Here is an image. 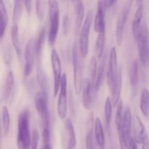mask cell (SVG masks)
I'll use <instances>...</instances> for the list:
<instances>
[{
    "mask_svg": "<svg viewBox=\"0 0 149 149\" xmlns=\"http://www.w3.org/2000/svg\"><path fill=\"white\" fill-rule=\"evenodd\" d=\"M132 115L130 109L127 107L124 112L123 122H122V130L119 134L120 149H127L130 141L132 139Z\"/></svg>",
    "mask_w": 149,
    "mask_h": 149,
    "instance_id": "4",
    "label": "cell"
},
{
    "mask_svg": "<svg viewBox=\"0 0 149 149\" xmlns=\"http://www.w3.org/2000/svg\"><path fill=\"white\" fill-rule=\"evenodd\" d=\"M69 18H68V16L67 15H65L63 17V31L65 35H66L68 33V29H69Z\"/></svg>",
    "mask_w": 149,
    "mask_h": 149,
    "instance_id": "40",
    "label": "cell"
},
{
    "mask_svg": "<svg viewBox=\"0 0 149 149\" xmlns=\"http://www.w3.org/2000/svg\"><path fill=\"white\" fill-rule=\"evenodd\" d=\"M23 4H24L25 7H26V10L28 15L31 16V11H32V1H29V0H27V1H23Z\"/></svg>",
    "mask_w": 149,
    "mask_h": 149,
    "instance_id": "41",
    "label": "cell"
},
{
    "mask_svg": "<svg viewBox=\"0 0 149 149\" xmlns=\"http://www.w3.org/2000/svg\"><path fill=\"white\" fill-rule=\"evenodd\" d=\"M39 141V133L36 129L33 130L31 142V149H37Z\"/></svg>",
    "mask_w": 149,
    "mask_h": 149,
    "instance_id": "36",
    "label": "cell"
},
{
    "mask_svg": "<svg viewBox=\"0 0 149 149\" xmlns=\"http://www.w3.org/2000/svg\"><path fill=\"white\" fill-rule=\"evenodd\" d=\"M112 106H113V103H112L111 97H108L106 98V102H105L104 106L105 120H106V124L107 126H109L111 123V120Z\"/></svg>",
    "mask_w": 149,
    "mask_h": 149,
    "instance_id": "33",
    "label": "cell"
},
{
    "mask_svg": "<svg viewBox=\"0 0 149 149\" xmlns=\"http://www.w3.org/2000/svg\"><path fill=\"white\" fill-rule=\"evenodd\" d=\"M140 108L144 116H149V91L148 89L143 88L141 93L140 98Z\"/></svg>",
    "mask_w": 149,
    "mask_h": 149,
    "instance_id": "23",
    "label": "cell"
},
{
    "mask_svg": "<svg viewBox=\"0 0 149 149\" xmlns=\"http://www.w3.org/2000/svg\"><path fill=\"white\" fill-rule=\"evenodd\" d=\"M117 1H111V0H108V1H105V4H106V8H109V7H112L114 4H116Z\"/></svg>",
    "mask_w": 149,
    "mask_h": 149,
    "instance_id": "44",
    "label": "cell"
},
{
    "mask_svg": "<svg viewBox=\"0 0 149 149\" xmlns=\"http://www.w3.org/2000/svg\"><path fill=\"white\" fill-rule=\"evenodd\" d=\"M34 103L38 114L42 119L43 128L49 127L50 118L48 109V96L40 90L35 95Z\"/></svg>",
    "mask_w": 149,
    "mask_h": 149,
    "instance_id": "6",
    "label": "cell"
},
{
    "mask_svg": "<svg viewBox=\"0 0 149 149\" xmlns=\"http://www.w3.org/2000/svg\"><path fill=\"white\" fill-rule=\"evenodd\" d=\"M132 1H127L124 4L123 7L121 10L118 16L117 21H116V31H115V37H116V42L118 45H121L123 40V34L125 31V23L127 20L128 15H129L130 10L131 6H132Z\"/></svg>",
    "mask_w": 149,
    "mask_h": 149,
    "instance_id": "9",
    "label": "cell"
},
{
    "mask_svg": "<svg viewBox=\"0 0 149 149\" xmlns=\"http://www.w3.org/2000/svg\"><path fill=\"white\" fill-rule=\"evenodd\" d=\"M123 116V102H122V100H120L118 103L117 106H116V116H115V124H116L118 133H119L122 130Z\"/></svg>",
    "mask_w": 149,
    "mask_h": 149,
    "instance_id": "29",
    "label": "cell"
},
{
    "mask_svg": "<svg viewBox=\"0 0 149 149\" xmlns=\"http://www.w3.org/2000/svg\"><path fill=\"white\" fill-rule=\"evenodd\" d=\"M23 1H15L13 15V25H17L21 18L23 13Z\"/></svg>",
    "mask_w": 149,
    "mask_h": 149,
    "instance_id": "31",
    "label": "cell"
},
{
    "mask_svg": "<svg viewBox=\"0 0 149 149\" xmlns=\"http://www.w3.org/2000/svg\"><path fill=\"white\" fill-rule=\"evenodd\" d=\"M42 141H43L44 146L51 145L50 129H49V127L43 128V132H42Z\"/></svg>",
    "mask_w": 149,
    "mask_h": 149,
    "instance_id": "38",
    "label": "cell"
},
{
    "mask_svg": "<svg viewBox=\"0 0 149 149\" xmlns=\"http://www.w3.org/2000/svg\"><path fill=\"white\" fill-rule=\"evenodd\" d=\"M4 61L6 65H10L12 61V49L10 46H7L4 50Z\"/></svg>",
    "mask_w": 149,
    "mask_h": 149,
    "instance_id": "39",
    "label": "cell"
},
{
    "mask_svg": "<svg viewBox=\"0 0 149 149\" xmlns=\"http://www.w3.org/2000/svg\"><path fill=\"white\" fill-rule=\"evenodd\" d=\"M136 40L140 61L143 65H146L149 61V31L145 23L142 25Z\"/></svg>",
    "mask_w": 149,
    "mask_h": 149,
    "instance_id": "5",
    "label": "cell"
},
{
    "mask_svg": "<svg viewBox=\"0 0 149 149\" xmlns=\"http://www.w3.org/2000/svg\"><path fill=\"white\" fill-rule=\"evenodd\" d=\"M45 36H46V27H45V26H43V27L41 29L40 31H39L37 39H36V55H37V58H39H39H40L42 49H43L44 47V45H45Z\"/></svg>",
    "mask_w": 149,
    "mask_h": 149,
    "instance_id": "28",
    "label": "cell"
},
{
    "mask_svg": "<svg viewBox=\"0 0 149 149\" xmlns=\"http://www.w3.org/2000/svg\"><path fill=\"white\" fill-rule=\"evenodd\" d=\"M127 149H138V146H137V143L134 141L133 138H132V139L130 141V143L128 145Z\"/></svg>",
    "mask_w": 149,
    "mask_h": 149,
    "instance_id": "42",
    "label": "cell"
},
{
    "mask_svg": "<svg viewBox=\"0 0 149 149\" xmlns=\"http://www.w3.org/2000/svg\"><path fill=\"white\" fill-rule=\"evenodd\" d=\"M105 39H106V31L97 33V36L95 42V52L96 54H97V57L98 58H101L103 55Z\"/></svg>",
    "mask_w": 149,
    "mask_h": 149,
    "instance_id": "27",
    "label": "cell"
},
{
    "mask_svg": "<svg viewBox=\"0 0 149 149\" xmlns=\"http://www.w3.org/2000/svg\"><path fill=\"white\" fill-rule=\"evenodd\" d=\"M97 73V62L95 57H92L89 65V74H90V79L92 82L95 85V80Z\"/></svg>",
    "mask_w": 149,
    "mask_h": 149,
    "instance_id": "34",
    "label": "cell"
},
{
    "mask_svg": "<svg viewBox=\"0 0 149 149\" xmlns=\"http://www.w3.org/2000/svg\"><path fill=\"white\" fill-rule=\"evenodd\" d=\"M105 1H100L97 2V12L94 19V29L97 33L106 31L105 23V13L106 10Z\"/></svg>",
    "mask_w": 149,
    "mask_h": 149,
    "instance_id": "14",
    "label": "cell"
},
{
    "mask_svg": "<svg viewBox=\"0 0 149 149\" xmlns=\"http://www.w3.org/2000/svg\"><path fill=\"white\" fill-rule=\"evenodd\" d=\"M130 83L132 94H136L139 85V63L137 60L132 61L129 70Z\"/></svg>",
    "mask_w": 149,
    "mask_h": 149,
    "instance_id": "15",
    "label": "cell"
},
{
    "mask_svg": "<svg viewBox=\"0 0 149 149\" xmlns=\"http://www.w3.org/2000/svg\"><path fill=\"white\" fill-rule=\"evenodd\" d=\"M73 4L75 8L76 13H77L76 27H77V31H79L83 25V20L84 18V14H85V7L82 1H73Z\"/></svg>",
    "mask_w": 149,
    "mask_h": 149,
    "instance_id": "20",
    "label": "cell"
},
{
    "mask_svg": "<svg viewBox=\"0 0 149 149\" xmlns=\"http://www.w3.org/2000/svg\"><path fill=\"white\" fill-rule=\"evenodd\" d=\"M14 74L13 71H9L6 78L5 83H4V89H3V98L4 100H7L13 91V86H14Z\"/></svg>",
    "mask_w": 149,
    "mask_h": 149,
    "instance_id": "25",
    "label": "cell"
},
{
    "mask_svg": "<svg viewBox=\"0 0 149 149\" xmlns=\"http://www.w3.org/2000/svg\"><path fill=\"white\" fill-rule=\"evenodd\" d=\"M122 70L119 68V73L116 79L115 80L114 84L112 86L111 91V100L113 103V107L117 106L118 103L120 101L121 91H122Z\"/></svg>",
    "mask_w": 149,
    "mask_h": 149,
    "instance_id": "18",
    "label": "cell"
},
{
    "mask_svg": "<svg viewBox=\"0 0 149 149\" xmlns=\"http://www.w3.org/2000/svg\"><path fill=\"white\" fill-rule=\"evenodd\" d=\"M119 68H118L117 52L115 47H112L109 52V65L107 69V82L109 89H111L112 86L114 84L119 73Z\"/></svg>",
    "mask_w": 149,
    "mask_h": 149,
    "instance_id": "12",
    "label": "cell"
},
{
    "mask_svg": "<svg viewBox=\"0 0 149 149\" xmlns=\"http://www.w3.org/2000/svg\"><path fill=\"white\" fill-rule=\"evenodd\" d=\"M65 127H66V130L68 132V136H69V143L68 145L71 146L73 148H75L77 146V138H76L75 131H74V125H73L72 122L69 119L65 120Z\"/></svg>",
    "mask_w": 149,
    "mask_h": 149,
    "instance_id": "30",
    "label": "cell"
},
{
    "mask_svg": "<svg viewBox=\"0 0 149 149\" xmlns=\"http://www.w3.org/2000/svg\"><path fill=\"white\" fill-rule=\"evenodd\" d=\"M58 113L61 119H65L68 113V100H67V77L63 74L60 85L59 96L58 101Z\"/></svg>",
    "mask_w": 149,
    "mask_h": 149,
    "instance_id": "10",
    "label": "cell"
},
{
    "mask_svg": "<svg viewBox=\"0 0 149 149\" xmlns=\"http://www.w3.org/2000/svg\"><path fill=\"white\" fill-rule=\"evenodd\" d=\"M11 39L13 45L15 50L16 53L18 56H20L22 53L21 43H20V36H19V30L17 25H13L11 29Z\"/></svg>",
    "mask_w": 149,
    "mask_h": 149,
    "instance_id": "24",
    "label": "cell"
},
{
    "mask_svg": "<svg viewBox=\"0 0 149 149\" xmlns=\"http://www.w3.org/2000/svg\"><path fill=\"white\" fill-rule=\"evenodd\" d=\"M142 149H149V143L148 136L144 139L143 142L142 143Z\"/></svg>",
    "mask_w": 149,
    "mask_h": 149,
    "instance_id": "43",
    "label": "cell"
},
{
    "mask_svg": "<svg viewBox=\"0 0 149 149\" xmlns=\"http://www.w3.org/2000/svg\"><path fill=\"white\" fill-rule=\"evenodd\" d=\"M8 23V15L4 1L0 0V38L4 36Z\"/></svg>",
    "mask_w": 149,
    "mask_h": 149,
    "instance_id": "21",
    "label": "cell"
},
{
    "mask_svg": "<svg viewBox=\"0 0 149 149\" xmlns=\"http://www.w3.org/2000/svg\"><path fill=\"white\" fill-rule=\"evenodd\" d=\"M72 63L74 72V90L77 95H79L82 90V73L79 57V50L77 44H74L72 49Z\"/></svg>",
    "mask_w": 149,
    "mask_h": 149,
    "instance_id": "8",
    "label": "cell"
},
{
    "mask_svg": "<svg viewBox=\"0 0 149 149\" xmlns=\"http://www.w3.org/2000/svg\"><path fill=\"white\" fill-rule=\"evenodd\" d=\"M36 57H37V55H36V40L34 38H31L26 44L24 52L25 66L23 74L26 77L30 76V74L33 71Z\"/></svg>",
    "mask_w": 149,
    "mask_h": 149,
    "instance_id": "7",
    "label": "cell"
},
{
    "mask_svg": "<svg viewBox=\"0 0 149 149\" xmlns=\"http://www.w3.org/2000/svg\"><path fill=\"white\" fill-rule=\"evenodd\" d=\"M139 5L138 6L136 12L135 13L134 19L132 23V31L133 36L135 39L138 37L140 32H141V27H142V18L143 14V7L142 1H138Z\"/></svg>",
    "mask_w": 149,
    "mask_h": 149,
    "instance_id": "17",
    "label": "cell"
},
{
    "mask_svg": "<svg viewBox=\"0 0 149 149\" xmlns=\"http://www.w3.org/2000/svg\"><path fill=\"white\" fill-rule=\"evenodd\" d=\"M95 93V84H93L90 79H87L84 81L82 87V102L84 109L90 110L93 107L94 97Z\"/></svg>",
    "mask_w": 149,
    "mask_h": 149,
    "instance_id": "13",
    "label": "cell"
},
{
    "mask_svg": "<svg viewBox=\"0 0 149 149\" xmlns=\"http://www.w3.org/2000/svg\"><path fill=\"white\" fill-rule=\"evenodd\" d=\"M95 141L100 149H105V134L103 125L100 118H96L95 120Z\"/></svg>",
    "mask_w": 149,
    "mask_h": 149,
    "instance_id": "19",
    "label": "cell"
},
{
    "mask_svg": "<svg viewBox=\"0 0 149 149\" xmlns=\"http://www.w3.org/2000/svg\"><path fill=\"white\" fill-rule=\"evenodd\" d=\"M31 142L30 113L28 109H24L19 113L17 119V146L18 149H29Z\"/></svg>",
    "mask_w": 149,
    "mask_h": 149,
    "instance_id": "1",
    "label": "cell"
},
{
    "mask_svg": "<svg viewBox=\"0 0 149 149\" xmlns=\"http://www.w3.org/2000/svg\"><path fill=\"white\" fill-rule=\"evenodd\" d=\"M93 19V13L92 10H90L87 14V17L84 19L79 37V49L82 58H85L88 54L89 38H90V32Z\"/></svg>",
    "mask_w": 149,
    "mask_h": 149,
    "instance_id": "3",
    "label": "cell"
},
{
    "mask_svg": "<svg viewBox=\"0 0 149 149\" xmlns=\"http://www.w3.org/2000/svg\"><path fill=\"white\" fill-rule=\"evenodd\" d=\"M49 32H48V42L50 46H53L58 36L59 29L60 10L58 1H49Z\"/></svg>",
    "mask_w": 149,
    "mask_h": 149,
    "instance_id": "2",
    "label": "cell"
},
{
    "mask_svg": "<svg viewBox=\"0 0 149 149\" xmlns=\"http://www.w3.org/2000/svg\"><path fill=\"white\" fill-rule=\"evenodd\" d=\"M0 135H1V127H0Z\"/></svg>",
    "mask_w": 149,
    "mask_h": 149,
    "instance_id": "47",
    "label": "cell"
},
{
    "mask_svg": "<svg viewBox=\"0 0 149 149\" xmlns=\"http://www.w3.org/2000/svg\"><path fill=\"white\" fill-rule=\"evenodd\" d=\"M106 55L105 54L103 58H102L100 63L99 65L98 68H97V77H96L95 80V90L96 92L99 91L100 87L102 85L103 79V76H104L105 72V68H106Z\"/></svg>",
    "mask_w": 149,
    "mask_h": 149,
    "instance_id": "26",
    "label": "cell"
},
{
    "mask_svg": "<svg viewBox=\"0 0 149 149\" xmlns=\"http://www.w3.org/2000/svg\"><path fill=\"white\" fill-rule=\"evenodd\" d=\"M133 129L134 136L132 137V138L137 143V144H142L144 139L148 135H147L146 132V128L143 123L142 122L141 119H140L139 116H135V119H134Z\"/></svg>",
    "mask_w": 149,
    "mask_h": 149,
    "instance_id": "16",
    "label": "cell"
},
{
    "mask_svg": "<svg viewBox=\"0 0 149 149\" xmlns=\"http://www.w3.org/2000/svg\"><path fill=\"white\" fill-rule=\"evenodd\" d=\"M1 121H2V128L4 133L7 135L10 130V116L9 110L7 106H3L1 109Z\"/></svg>",
    "mask_w": 149,
    "mask_h": 149,
    "instance_id": "32",
    "label": "cell"
},
{
    "mask_svg": "<svg viewBox=\"0 0 149 149\" xmlns=\"http://www.w3.org/2000/svg\"><path fill=\"white\" fill-rule=\"evenodd\" d=\"M42 149H52V147H51V145H46L44 146V147Z\"/></svg>",
    "mask_w": 149,
    "mask_h": 149,
    "instance_id": "45",
    "label": "cell"
},
{
    "mask_svg": "<svg viewBox=\"0 0 149 149\" xmlns=\"http://www.w3.org/2000/svg\"><path fill=\"white\" fill-rule=\"evenodd\" d=\"M36 79L38 84L41 87V91L43 92L46 95H49V84L47 77L45 71L42 68H39L36 71Z\"/></svg>",
    "mask_w": 149,
    "mask_h": 149,
    "instance_id": "22",
    "label": "cell"
},
{
    "mask_svg": "<svg viewBox=\"0 0 149 149\" xmlns=\"http://www.w3.org/2000/svg\"><path fill=\"white\" fill-rule=\"evenodd\" d=\"M51 65L54 76V97H57L60 90L61 79H62V66L60 57L56 49H53L51 52Z\"/></svg>",
    "mask_w": 149,
    "mask_h": 149,
    "instance_id": "11",
    "label": "cell"
},
{
    "mask_svg": "<svg viewBox=\"0 0 149 149\" xmlns=\"http://www.w3.org/2000/svg\"><path fill=\"white\" fill-rule=\"evenodd\" d=\"M36 12L38 20L39 22L43 21L45 17V12H44V2L42 1H36Z\"/></svg>",
    "mask_w": 149,
    "mask_h": 149,
    "instance_id": "35",
    "label": "cell"
},
{
    "mask_svg": "<svg viewBox=\"0 0 149 149\" xmlns=\"http://www.w3.org/2000/svg\"><path fill=\"white\" fill-rule=\"evenodd\" d=\"M68 149H74V148H73L72 146H70V145H68Z\"/></svg>",
    "mask_w": 149,
    "mask_h": 149,
    "instance_id": "46",
    "label": "cell"
},
{
    "mask_svg": "<svg viewBox=\"0 0 149 149\" xmlns=\"http://www.w3.org/2000/svg\"><path fill=\"white\" fill-rule=\"evenodd\" d=\"M85 144H86V149H95V142H94V138H93V132H92V131L88 132L87 136H86Z\"/></svg>",
    "mask_w": 149,
    "mask_h": 149,
    "instance_id": "37",
    "label": "cell"
}]
</instances>
